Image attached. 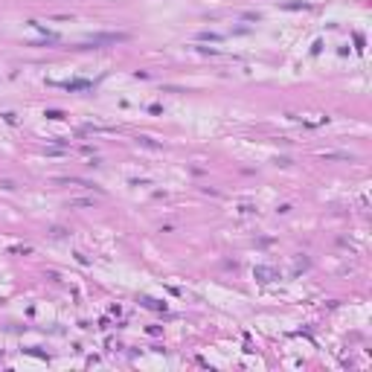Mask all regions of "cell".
Masks as SVG:
<instances>
[{"instance_id": "6da1fadb", "label": "cell", "mask_w": 372, "mask_h": 372, "mask_svg": "<svg viewBox=\"0 0 372 372\" xmlns=\"http://www.w3.org/2000/svg\"><path fill=\"white\" fill-rule=\"evenodd\" d=\"M122 41H128L125 32H96V35H91L87 41H84L82 47H102V44H122Z\"/></svg>"}, {"instance_id": "3957f363", "label": "cell", "mask_w": 372, "mask_h": 372, "mask_svg": "<svg viewBox=\"0 0 372 372\" xmlns=\"http://www.w3.org/2000/svg\"><path fill=\"white\" fill-rule=\"evenodd\" d=\"M47 117H50V119H61L64 114H61V111H47Z\"/></svg>"}, {"instance_id": "7a4b0ae2", "label": "cell", "mask_w": 372, "mask_h": 372, "mask_svg": "<svg viewBox=\"0 0 372 372\" xmlns=\"http://www.w3.org/2000/svg\"><path fill=\"white\" fill-rule=\"evenodd\" d=\"M61 87H67V91H87V87H91V82H84V79H76V82H64Z\"/></svg>"}]
</instances>
